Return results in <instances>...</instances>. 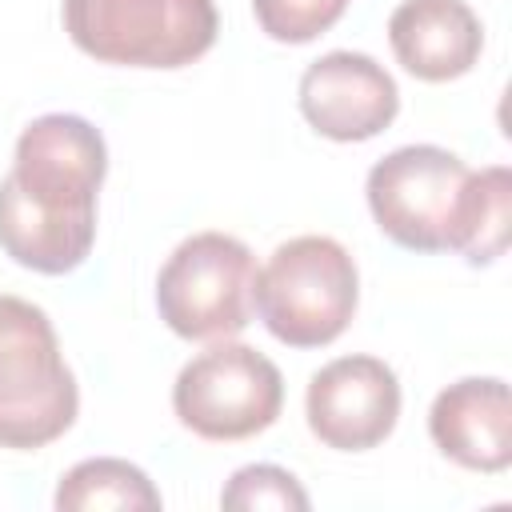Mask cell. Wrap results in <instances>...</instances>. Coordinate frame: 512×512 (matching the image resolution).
<instances>
[{
    "label": "cell",
    "mask_w": 512,
    "mask_h": 512,
    "mask_svg": "<svg viewBox=\"0 0 512 512\" xmlns=\"http://www.w3.org/2000/svg\"><path fill=\"white\" fill-rule=\"evenodd\" d=\"M360 300L352 252L332 236H292L256 272L252 308L264 328L288 348L332 344Z\"/></svg>",
    "instance_id": "3"
},
{
    "label": "cell",
    "mask_w": 512,
    "mask_h": 512,
    "mask_svg": "<svg viewBox=\"0 0 512 512\" xmlns=\"http://www.w3.org/2000/svg\"><path fill=\"white\" fill-rule=\"evenodd\" d=\"M508 228H512V172L504 164L472 172L464 188L452 252H460L476 268L492 264L508 248Z\"/></svg>",
    "instance_id": "12"
},
{
    "label": "cell",
    "mask_w": 512,
    "mask_h": 512,
    "mask_svg": "<svg viewBox=\"0 0 512 512\" xmlns=\"http://www.w3.org/2000/svg\"><path fill=\"white\" fill-rule=\"evenodd\" d=\"M304 412L324 448L368 452L384 444L400 420V380L376 356H340L308 380Z\"/></svg>",
    "instance_id": "8"
},
{
    "label": "cell",
    "mask_w": 512,
    "mask_h": 512,
    "mask_svg": "<svg viewBox=\"0 0 512 512\" xmlns=\"http://www.w3.org/2000/svg\"><path fill=\"white\" fill-rule=\"evenodd\" d=\"M472 168L440 144H404L372 164L368 208L388 240L412 252H452Z\"/></svg>",
    "instance_id": "6"
},
{
    "label": "cell",
    "mask_w": 512,
    "mask_h": 512,
    "mask_svg": "<svg viewBox=\"0 0 512 512\" xmlns=\"http://www.w3.org/2000/svg\"><path fill=\"white\" fill-rule=\"evenodd\" d=\"M56 508L60 512H100V508H160V492L148 480L144 468L116 460V456H96V460H80L76 468H68L60 476L56 488Z\"/></svg>",
    "instance_id": "13"
},
{
    "label": "cell",
    "mask_w": 512,
    "mask_h": 512,
    "mask_svg": "<svg viewBox=\"0 0 512 512\" xmlns=\"http://www.w3.org/2000/svg\"><path fill=\"white\" fill-rule=\"evenodd\" d=\"M284 408L280 368L252 344L220 340L192 356L172 384L176 420L200 440H248Z\"/></svg>",
    "instance_id": "7"
},
{
    "label": "cell",
    "mask_w": 512,
    "mask_h": 512,
    "mask_svg": "<svg viewBox=\"0 0 512 512\" xmlns=\"http://www.w3.org/2000/svg\"><path fill=\"white\" fill-rule=\"evenodd\" d=\"M388 44L404 72L444 84L472 72L484 48V28L464 0H404L388 16Z\"/></svg>",
    "instance_id": "11"
},
{
    "label": "cell",
    "mask_w": 512,
    "mask_h": 512,
    "mask_svg": "<svg viewBox=\"0 0 512 512\" xmlns=\"http://www.w3.org/2000/svg\"><path fill=\"white\" fill-rule=\"evenodd\" d=\"M108 172L100 128L72 112L36 116L0 180V248L40 276L80 268L96 244V192Z\"/></svg>",
    "instance_id": "1"
},
{
    "label": "cell",
    "mask_w": 512,
    "mask_h": 512,
    "mask_svg": "<svg viewBox=\"0 0 512 512\" xmlns=\"http://www.w3.org/2000/svg\"><path fill=\"white\" fill-rule=\"evenodd\" d=\"M256 256L228 232H196L156 276L160 320L184 340H232L252 320Z\"/></svg>",
    "instance_id": "5"
},
{
    "label": "cell",
    "mask_w": 512,
    "mask_h": 512,
    "mask_svg": "<svg viewBox=\"0 0 512 512\" xmlns=\"http://www.w3.org/2000/svg\"><path fill=\"white\" fill-rule=\"evenodd\" d=\"M348 0H252L256 24L280 44H308L344 16Z\"/></svg>",
    "instance_id": "15"
},
{
    "label": "cell",
    "mask_w": 512,
    "mask_h": 512,
    "mask_svg": "<svg viewBox=\"0 0 512 512\" xmlns=\"http://www.w3.org/2000/svg\"><path fill=\"white\" fill-rule=\"evenodd\" d=\"M80 408L76 376L60 356L44 308L0 296V448L36 452L60 440Z\"/></svg>",
    "instance_id": "2"
},
{
    "label": "cell",
    "mask_w": 512,
    "mask_h": 512,
    "mask_svg": "<svg viewBox=\"0 0 512 512\" xmlns=\"http://www.w3.org/2000/svg\"><path fill=\"white\" fill-rule=\"evenodd\" d=\"M312 500L300 488V480L288 468L276 464H248L236 468L232 480L220 492V508L228 512H252V508H280V512H304Z\"/></svg>",
    "instance_id": "14"
},
{
    "label": "cell",
    "mask_w": 512,
    "mask_h": 512,
    "mask_svg": "<svg viewBox=\"0 0 512 512\" xmlns=\"http://www.w3.org/2000/svg\"><path fill=\"white\" fill-rule=\"evenodd\" d=\"M300 112L304 120L340 144H360L380 136L400 112V88L364 52H324L300 76Z\"/></svg>",
    "instance_id": "9"
},
{
    "label": "cell",
    "mask_w": 512,
    "mask_h": 512,
    "mask_svg": "<svg viewBox=\"0 0 512 512\" xmlns=\"http://www.w3.org/2000/svg\"><path fill=\"white\" fill-rule=\"evenodd\" d=\"M432 444L472 472L512 464V396L500 376H464L448 384L428 412Z\"/></svg>",
    "instance_id": "10"
},
{
    "label": "cell",
    "mask_w": 512,
    "mask_h": 512,
    "mask_svg": "<svg viewBox=\"0 0 512 512\" xmlns=\"http://www.w3.org/2000/svg\"><path fill=\"white\" fill-rule=\"evenodd\" d=\"M72 44L124 68H184L200 60L220 32L212 0H64Z\"/></svg>",
    "instance_id": "4"
}]
</instances>
